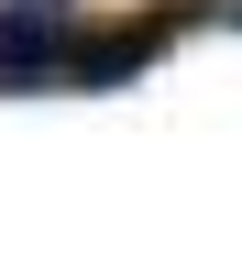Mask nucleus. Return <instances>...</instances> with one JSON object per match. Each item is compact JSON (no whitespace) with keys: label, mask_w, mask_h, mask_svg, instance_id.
<instances>
[{"label":"nucleus","mask_w":242,"mask_h":253,"mask_svg":"<svg viewBox=\"0 0 242 253\" xmlns=\"http://www.w3.org/2000/svg\"><path fill=\"white\" fill-rule=\"evenodd\" d=\"M77 22H88V11H44V0H0V88H66Z\"/></svg>","instance_id":"nucleus-1"},{"label":"nucleus","mask_w":242,"mask_h":253,"mask_svg":"<svg viewBox=\"0 0 242 253\" xmlns=\"http://www.w3.org/2000/svg\"><path fill=\"white\" fill-rule=\"evenodd\" d=\"M44 11H77V0H44Z\"/></svg>","instance_id":"nucleus-2"},{"label":"nucleus","mask_w":242,"mask_h":253,"mask_svg":"<svg viewBox=\"0 0 242 253\" xmlns=\"http://www.w3.org/2000/svg\"><path fill=\"white\" fill-rule=\"evenodd\" d=\"M231 22H242V0H231Z\"/></svg>","instance_id":"nucleus-3"}]
</instances>
